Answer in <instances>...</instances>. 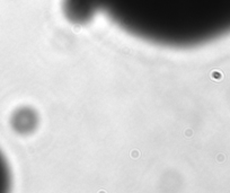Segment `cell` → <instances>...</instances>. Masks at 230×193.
I'll use <instances>...</instances> for the list:
<instances>
[{"instance_id":"obj_1","label":"cell","mask_w":230,"mask_h":193,"mask_svg":"<svg viewBox=\"0 0 230 193\" xmlns=\"http://www.w3.org/2000/svg\"><path fill=\"white\" fill-rule=\"evenodd\" d=\"M106 5V7L115 11H131L142 8H156V7H187L192 9L193 6H200L206 0H101Z\"/></svg>"}]
</instances>
